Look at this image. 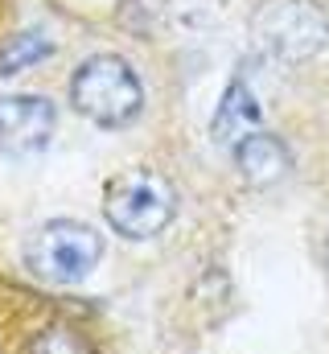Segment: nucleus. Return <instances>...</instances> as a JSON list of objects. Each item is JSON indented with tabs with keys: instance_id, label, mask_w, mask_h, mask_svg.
Listing matches in <instances>:
<instances>
[{
	"instance_id": "obj_1",
	"label": "nucleus",
	"mask_w": 329,
	"mask_h": 354,
	"mask_svg": "<svg viewBox=\"0 0 329 354\" xmlns=\"http://www.w3.org/2000/svg\"><path fill=\"white\" fill-rule=\"evenodd\" d=\"M70 107L99 128H128L144 111V83L124 54H91L70 75Z\"/></svg>"
},
{
	"instance_id": "obj_2",
	"label": "nucleus",
	"mask_w": 329,
	"mask_h": 354,
	"mask_svg": "<svg viewBox=\"0 0 329 354\" xmlns=\"http://www.w3.org/2000/svg\"><path fill=\"white\" fill-rule=\"evenodd\" d=\"M103 218L124 239H157L177 218V185L157 169H124L103 185Z\"/></svg>"
},
{
	"instance_id": "obj_3",
	"label": "nucleus",
	"mask_w": 329,
	"mask_h": 354,
	"mask_svg": "<svg viewBox=\"0 0 329 354\" xmlns=\"http://www.w3.org/2000/svg\"><path fill=\"white\" fill-rule=\"evenodd\" d=\"M251 37L280 62H309L329 46V12L321 0H263L251 17Z\"/></svg>"
},
{
	"instance_id": "obj_4",
	"label": "nucleus",
	"mask_w": 329,
	"mask_h": 354,
	"mask_svg": "<svg viewBox=\"0 0 329 354\" xmlns=\"http://www.w3.org/2000/svg\"><path fill=\"white\" fill-rule=\"evenodd\" d=\"M103 260V235L79 218H50L33 231L25 268L46 284H79Z\"/></svg>"
},
{
	"instance_id": "obj_5",
	"label": "nucleus",
	"mask_w": 329,
	"mask_h": 354,
	"mask_svg": "<svg viewBox=\"0 0 329 354\" xmlns=\"http://www.w3.org/2000/svg\"><path fill=\"white\" fill-rule=\"evenodd\" d=\"M58 111L46 95H4L0 99V153L33 157L54 140Z\"/></svg>"
},
{
	"instance_id": "obj_6",
	"label": "nucleus",
	"mask_w": 329,
	"mask_h": 354,
	"mask_svg": "<svg viewBox=\"0 0 329 354\" xmlns=\"http://www.w3.org/2000/svg\"><path fill=\"white\" fill-rule=\"evenodd\" d=\"M231 157H235V169L243 177L247 185H255V189H267V185H280L284 177L292 174V153H288V145L276 136V132H247L243 140L231 149Z\"/></svg>"
},
{
	"instance_id": "obj_7",
	"label": "nucleus",
	"mask_w": 329,
	"mask_h": 354,
	"mask_svg": "<svg viewBox=\"0 0 329 354\" xmlns=\"http://www.w3.org/2000/svg\"><path fill=\"white\" fill-rule=\"evenodd\" d=\"M255 120H259V103H255V95H251L243 79H235L223 95L218 115H214V140L235 149L247 132H255Z\"/></svg>"
},
{
	"instance_id": "obj_8",
	"label": "nucleus",
	"mask_w": 329,
	"mask_h": 354,
	"mask_svg": "<svg viewBox=\"0 0 329 354\" xmlns=\"http://www.w3.org/2000/svg\"><path fill=\"white\" fill-rule=\"evenodd\" d=\"M50 54H54L50 37H41V33H17V37H8V41L0 46V75H4V79H8V75H21V71L46 62Z\"/></svg>"
},
{
	"instance_id": "obj_9",
	"label": "nucleus",
	"mask_w": 329,
	"mask_h": 354,
	"mask_svg": "<svg viewBox=\"0 0 329 354\" xmlns=\"http://www.w3.org/2000/svg\"><path fill=\"white\" fill-rule=\"evenodd\" d=\"M33 354H91V342L82 338L79 330H70V326H50L33 342Z\"/></svg>"
},
{
	"instance_id": "obj_10",
	"label": "nucleus",
	"mask_w": 329,
	"mask_h": 354,
	"mask_svg": "<svg viewBox=\"0 0 329 354\" xmlns=\"http://www.w3.org/2000/svg\"><path fill=\"white\" fill-rule=\"evenodd\" d=\"M321 260H326V272H329V235H326V248H321Z\"/></svg>"
}]
</instances>
